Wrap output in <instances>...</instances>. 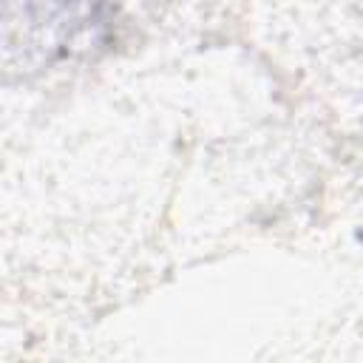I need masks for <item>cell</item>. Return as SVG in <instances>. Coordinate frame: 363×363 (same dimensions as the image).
Returning <instances> with one entry per match:
<instances>
[{
  "instance_id": "obj_1",
  "label": "cell",
  "mask_w": 363,
  "mask_h": 363,
  "mask_svg": "<svg viewBox=\"0 0 363 363\" xmlns=\"http://www.w3.org/2000/svg\"><path fill=\"white\" fill-rule=\"evenodd\" d=\"M111 23L105 0H6V68L28 77L96 57Z\"/></svg>"
}]
</instances>
